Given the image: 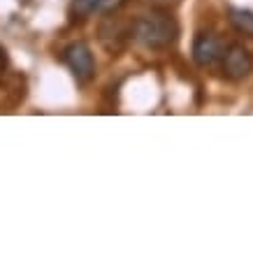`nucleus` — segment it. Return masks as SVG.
I'll list each match as a JSON object with an SVG mask.
<instances>
[{
	"instance_id": "1",
	"label": "nucleus",
	"mask_w": 253,
	"mask_h": 253,
	"mask_svg": "<svg viewBox=\"0 0 253 253\" xmlns=\"http://www.w3.org/2000/svg\"><path fill=\"white\" fill-rule=\"evenodd\" d=\"M130 33L142 46L161 51V49H169L176 42L179 26L165 12H149V14H142L139 19L132 21Z\"/></svg>"
},
{
	"instance_id": "8",
	"label": "nucleus",
	"mask_w": 253,
	"mask_h": 253,
	"mask_svg": "<svg viewBox=\"0 0 253 253\" xmlns=\"http://www.w3.org/2000/svg\"><path fill=\"white\" fill-rule=\"evenodd\" d=\"M151 2H156V5H172L176 0H151Z\"/></svg>"
},
{
	"instance_id": "5",
	"label": "nucleus",
	"mask_w": 253,
	"mask_h": 253,
	"mask_svg": "<svg viewBox=\"0 0 253 253\" xmlns=\"http://www.w3.org/2000/svg\"><path fill=\"white\" fill-rule=\"evenodd\" d=\"M228 21L232 23V28L246 38L253 40V12L244 7H230L228 9Z\"/></svg>"
},
{
	"instance_id": "7",
	"label": "nucleus",
	"mask_w": 253,
	"mask_h": 253,
	"mask_svg": "<svg viewBox=\"0 0 253 253\" xmlns=\"http://www.w3.org/2000/svg\"><path fill=\"white\" fill-rule=\"evenodd\" d=\"M126 0H102V5H100V12H105V14H109V12H116V9L121 7Z\"/></svg>"
},
{
	"instance_id": "6",
	"label": "nucleus",
	"mask_w": 253,
	"mask_h": 253,
	"mask_svg": "<svg viewBox=\"0 0 253 253\" xmlns=\"http://www.w3.org/2000/svg\"><path fill=\"white\" fill-rule=\"evenodd\" d=\"M102 0H72V14L77 16H91L100 12Z\"/></svg>"
},
{
	"instance_id": "3",
	"label": "nucleus",
	"mask_w": 253,
	"mask_h": 253,
	"mask_svg": "<svg viewBox=\"0 0 253 253\" xmlns=\"http://www.w3.org/2000/svg\"><path fill=\"white\" fill-rule=\"evenodd\" d=\"M223 72L228 79H246L253 72V54L244 44H230L223 51Z\"/></svg>"
},
{
	"instance_id": "2",
	"label": "nucleus",
	"mask_w": 253,
	"mask_h": 253,
	"mask_svg": "<svg viewBox=\"0 0 253 253\" xmlns=\"http://www.w3.org/2000/svg\"><path fill=\"white\" fill-rule=\"evenodd\" d=\"M63 58H65V65L70 68V72L75 75V79L79 84H86L95 75V61H93L91 46L86 42H72L65 49Z\"/></svg>"
},
{
	"instance_id": "4",
	"label": "nucleus",
	"mask_w": 253,
	"mask_h": 253,
	"mask_svg": "<svg viewBox=\"0 0 253 253\" xmlns=\"http://www.w3.org/2000/svg\"><path fill=\"white\" fill-rule=\"evenodd\" d=\"M223 58V40L216 33L202 31L193 40V61L198 63L200 68H207L211 63Z\"/></svg>"
}]
</instances>
